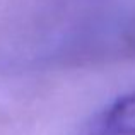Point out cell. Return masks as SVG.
<instances>
[{"mask_svg":"<svg viewBox=\"0 0 135 135\" xmlns=\"http://www.w3.org/2000/svg\"><path fill=\"white\" fill-rule=\"evenodd\" d=\"M91 135H135V92L111 103L91 125Z\"/></svg>","mask_w":135,"mask_h":135,"instance_id":"cell-1","label":"cell"},{"mask_svg":"<svg viewBox=\"0 0 135 135\" xmlns=\"http://www.w3.org/2000/svg\"><path fill=\"white\" fill-rule=\"evenodd\" d=\"M128 45L133 48V51H135V26L130 29V33H128Z\"/></svg>","mask_w":135,"mask_h":135,"instance_id":"cell-2","label":"cell"}]
</instances>
